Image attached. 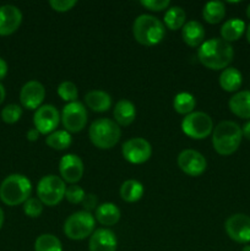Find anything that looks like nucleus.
<instances>
[{
  "instance_id": "44",
  "label": "nucleus",
  "mask_w": 250,
  "mask_h": 251,
  "mask_svg": "<svg viewBox=\"0 0 250 251\" xmlns=\"http://www.w3.org/2000/svg\"><path fill=\"white\" fill-rule=\"evenodd\" d=\"M247 16H248V19L250 20V4L248 5V7H247Z\"/></svg>"
},
{
  "instance_id": "29",
  "label": "nucleus",
  "mask_w": 250,
  "mask_h": 251,
  "mask_svg": "<svg viewBox=\"0 0 250 251\" xmlns=\"http://www.w3.org/2000/svg\"><path fill=\"white\" fill-rule=\"evenodd\" d=\"M47 145L54 150H66L70 147L73 139H71L70 132L66 130H56L47 136Z\"/></svg>"
},
{
  "instance_id": "30",
  "label": "nucleus",
  "mask_w": 250,
  "mask_h": 251,
  "mask_svg": "<svg viewBox=\"0 0 250 251\" xmlns=\"http://www.w3.org/2000/svg\"><path fill=\"white\" fill-rule=\"evenodd\" d=\"M34 251H63V247L55 235L42 234L36 239Z\"/></svg>"
},
{
  "instance_id": "35",
  "label": "nucleus",
  "mask_w": 250,
  "mask_h": 251,
  "mask_svg": "<svg viewBox=\"0 0 250 251\" xmlns=\"http://www.w3.org/2000/svg\"><path fill=\"white\" fill-rule=\"evenodd\" d=\"M141 5L150 11H162L168 9L171 1L169 0H141Z\"/></svg>"
},
{
  "instance_id": "22",
  "label": "nucleus",
  "mask_w": 250,
  "mask_h": 251,
  "mask_svg": "<svg viewBox=\"0 0 250 251\" xmlns=\"http://www.w3.org/2000/svg\"><path fill=\"white\" fill-rule=\"evenodd\" d=\"M96 220L102 226H114L120 220V210L112 202H105L96 208Z\"/></svg>"
},
{
  "instance_id": "15",
  "label": "nucleus",
  "mask_w": 250,
  "mask_h": 251,
  "mask_svg": "<svg viewBox=\"0 0 250 251\" xmlns=\"http://www.w3.org/2000/svg\"><path fill=\"white\" fill-rule=\"evenodd\" d=\"M59 172L64 181L74 185L80 181L83 176L82 159L76 154H65L59 163Z\"/></svg>"
},
{
  "instance_id": "43",
  "label": "nucleus",
  "mask_w": 250,
  "mask_h": 251,
  "mask_svg": "<svg viewBox=\"0 0 250 251\" xmlns=\"http://www.w3.org/2000/svg\"><path fill=\"white\" fill-rule=\"evenodd\" d=\"M247 39H248V42L250 43V25L248 26V29H247Z\"/></svg>"
},
{
  "instance_id": "6",
  "label": "nucleus",
  "mask_w": 250,
  "mask_h": 251,
  "mask_svg": "<svg viewBox=\"0 0 250 251\" xmlns=\"http://www.w3.org/2000/svg\"><path fill=\"white\" fill-rule=\"evenodd\" d=\"M95 232V217L91 212L78 211L69 216L64 223V233L73 240H82Z\"/></svg>"
},
{
  "instance_id": "40",
  "label": "nucleus",
  "mask_w": 250,
  "mask_h": 251,
  "mask_svg": "<svg viewBox=\"0 0 250 251\" xmlns=\"http://www.w3.org/2000/svg\"><path fill=\"white\" fill-rule=\"evenodd\" d=\"M242 132H243V136L247 137L248 140H250V120L244 125V126H243Z\"/></svg>"
},
{
  "instance_id": "31",
  "label": "nucleus",
  "mask_w": 250,
  "mask_h": 251,
  "mask_svg": "<svg viewBox=\"0 0 250 251\" xmlns=\"http://www.w3.org/2000/svg\"><path fill=\"white\" fill-rule=\"evenodd\" d=\"M58 95L60 96L61 100H66V102H76V98H77L78 92L77 87H76L75 83H73L71 81H64L59 85L58 87Z\"/></svg>"
},
{
  "instance_id": "25",
  "label": "nucleus",
  "mask_w": 250,
  "mask_h": 251,
  "mask_svg": "<svg viewBox=\"0 0 250 251\" xmlns=\"http://www.w3.org/2000/svg\"><path fill=\"white\" fill-rule=\"evenodd\" d=\"M144 195V186L140 181L130 179L124 181L120 188V196L126 202H136Z\"/></svg>"
},
{
  "instance_id": "12",
  "label": "nucleus",
  "mask_w": 250,
  "mask_h": 251,
  "mask_svg": "<svg viewBox=\"0 0 250 251\" xmlns=\"http://www.w3.org/2000/svg\"><path fill=\"white\" fill-rule=\"evenodd\" d=\"M228 237L239 244L250 243V217L244 213L230 216L225 223Z\"/></svg>"
},
{
  "instance_id": "41",
  "label": "nucleus",
  "mask_w": 250,
  "mask_h": 251,
  "mask_svg": "<svg viewBox=\"0 0 250 251\" xmlns=\"http://www.w3.org/2000/svg\"><path fill=\"white\" fill-rule=\"evenodd\" d=\"M5 96H6V92H5V88H4V86H2L1 83H0V104H1V103L4 102V100H5Z\"/></svg>"
},
{
  "instance_id": "10",
  "label": "nucleus",
  "mask_w": 250,
  "mask_h": 251,
  "mask_svg": "<svg viewBox=\"0 0 250 251\" xmlns=\"http://www.w3.org/2000/svg\"><path fill=\"white\" fill-rule=\"evenodd\" d=\"M123 157L132 164H142L150 159L152 147L147 140L142 137H134L123 144Z\"/></svg>"
},
{
  "instance_id": "26",
  "label": "nucleus",
  "mask_w": 250,
  "mask_h": 251,
  "mask_svg": "<svg viewBox=\"0 0 250 251\" xmlns=\"http://www.w3.org/2000/svg\"><path fill=\"white\" fill-rule=\"evenodd\" d=\"M202 16L208 24H220L225 16V6L222 1H208L203 6Z\"/></svg>"
},
{
  "instance_id": "3",
  "label": "nucleus",
  "mask_w": 250,
  "mask_h": 251,
  "mask_svg": "<svg viewBox=\"0 0 250 251\" xmlns=\"http://www.w3.org/2000/svg\"><path fill=\"white\" fill-rule=\"evenodd\" d=\"M32 191L31 181L22 174H11L2 180L0 185V200L7 206L25 203Z\"/></svg>"
},
{
  "instance_id": "20",
  "label": "nucleus",
  "mask_w": 250,
  "mask_h": 251,
  "mask_svg": "<svg viewBox=\"0 0 250 251\" xmlns=\"http://www.w3.org/2000/svg\"><path fill=\"white\" fill-rule=\"evenodd\" d=\"M114 122L122 126H127L131 124L136 118V108L130 100H122L115 104L114 108Z\"/></svg>"
},
{
  "instance_id": "2",
  "label": "nucleus",
  "mask_w": 250,
  "mask_h": 251,
  "mask_svg": "<svg viewBox=\"0 0 250 251\" xmlns=\"http://www.w3.org/2000/svg\"><path fill=\"white\" fill-rule=\"evenodd\" d=\"M242 139V127L237 123L225 120L221 122L213 130L212 145L217 153L222 156H229L237 151Z\"/></svg>"
},
{
  "instance_id": "13",
  "label": "nucleus",
  "mask_w": 250,
  "mask_h": 251,
  "mask_svg": "<svg viewBox=\"0 0 250 251\" xmlns=\"http://www.w3.org/2000/svg\"><path fill=\"white\" fill-rule=\"evenodd\" d=\"M178 166L181 172L190 176H199L206 171V158L195 150H184L178 156Z\"/></svg>"
},
{
  "instance_id": "14",
  "label": "nucleus",
  "mask_w": 250,
  "mask_h": 251,
  "mask_svg": "<svg viewBox=\"0 0 250 251\" xmlns=\"http://www.w3.org/2000/svg\"><path fill=\"white\" fill-rule=\"evenodd\" d=\"M46 97V88L38 81H28L25 83L20 92V102L29 110L38 109Z\"/></svg>"
},
{
  "instance_id": "33",
  "label": "nucleus",
  "mask_w": 250,
  "mask_h": 251,
  "mask_svg": "<svg viewBox=\"0 0 250 251\" xmlns=\"http://www.w3.org/2000/svg\"><path fill=\"white\" fill-rule=\"evenodd\" d=\"M24 212L26 216L31 218H37L43 212V203L41 202L39 199L29 198L26 202L24 203Z\"/></svg>"
},
{
  "instance_id": "16",
  "label": "nucleus",
  "mask_w": 250,
  "mask_h": 251,
  "mask_svg": "<svg viewBox=\"0 0 250 251\" xmlns=\"http://www.w3.org/2000/svg\"><path fill=\"white\" fill-rule=\"evenodd\" d=\"M22 22V14L14 5L0 6V36H9L17 31Z\"/></svg>"
},
{
  "instance_id": "32",
  "label": "nucleus",
  "mask_w": 250,
  "mask_h": 251,
  "mask_svg": "<svg viewBox=\"0 0 250 251\" xmlns=\"http://www.w3.org/2000/svg\"><path fill=\"white\" fill-rule=\"evenodd\" d=\"M22 115V108L17 104H7L1 110V119L6 124H15Z\"/></svg>"
},
{
  "instance_id": "9",
  "label": "nucleus",
  "mask_w": 250,
  "mask_h": 251,
  "mask_svg": "<svg viewBox=\"0 0 250 251\" xmlns=\"http://www.w3.org/2000/svg\"><path fill=\"white\" fill-rule=\"evenodd\" d=\"M61 123L68 132H80L87 123V110L80 102H71L63 108Z\"/></svg>"
},
{
  "instance_id": "37",
  "label": "nucleus",
  "mask_w": 250,
  "mask_h": 251,
  "mask_svg": "<svg viewBox=\"0 0 250 251\" xmlns=\"http://www.w3.org/2000/svg\"><path fill=\"white\" fill-rule=\"evenodd\" d=\"M82 207L85 208L86 212H90L91 210H96L98 207V199L97 196L93 194H86L83 198L82 202H81Z\"/></svg>"
},
{
  "instance_id": "19",
  "label": "nucleus",
  "mask_w": 250,
  "mask_h": 251,
  "mask_svg": "<svg viewBox=\"0 0 250 251\" xmlns=\"http://www.w3.org/2000/svg\"><path fill=\"white\" fill-rule=\"evenodd\" d=\"M229 109L242 119H250V91H240L229 100Z\"/></svg>"
},
{
  "instance_id": "11",
  "label": "nucleus",
  "mask_w": 250,
  "mask_h": 251,
  "mask_svg": "<svg viewBox=\"0 0 250 251\" xmlns=\"http://www.w3.org/2000/svg\"><path fill=\"white\" fill-rule=\"evenodd\" d=\"M61 117L58 109L51 104L41 105L33 115L34 129L42 135H49L58 127Z\"/></svg>"
},
{
  "instance_id": "24",
  "label": "nucleus",
  "mask_w": 250,
  "mask_h": 251,
  "mask_svg": "<svg viewBox=\"0 0 250 251\" xmlns=\"http://www.w3.org/2000/svg\"><path fill=\"white\" fill-rule=\"evenodd\" d=\"M243 82L242 74L235 68H227L221 73L220 75V86L222 90L227 92H235L240 88Z\"/></svg>"
},
{
  "instance_id": "28",
  "label": "nucleus",
  "mask_w": 250,
  "mask_h": 251,
  "mask_svg": "<svg viewBox=\"0 0 250 251\" xmlns=\"http://www.w3.org/2000/svg\"><path fill=\"white\" fill-rule=\"evenodd\" d=\"M195 105V97L188 92H180L174 97L173 107L174 110H175L176 113H179V114L189 115L190 113H193Z\"/></svg>"
},
{
  "instance_id": "1",
  "label": "nucleus",
  "mask_w": 250,
  "mask_h": 251,
  "mask_svg": "<svg viewBox=\"0 0 250 251\" xmlns=\"http://www.w3.org/2000/svg\"><path fill=\"white\" fill-rule=\"evenodd\" d=\"M234 50L230 43L222 38H212L203 42L198 50V59L210 70L227 69L232 63Z\"/></svg>"
},
{
  "instance_id": "38",
  "label": "nucleus",
  "mask_w": 250,
  "mask_h": 251,
  "mask_svg": "<svg viewBox=\"0 0 250 251\" xmlns=\"http://www.w3.org/2000/svg\"><path fill=\"white\" fill-rule=\"evenodd\" d=\"M39 131L37 129H34V127H32V129H29L28 131H27V140H29V141H37L39 137Z\"/></svg>"
},
{
  "instance_id": "21",
  "label": "nucleus",
  "mask_w": 250,
  "mask_h": 251,
  "mask_svg": "<svg viewBox=\"0 0 250 251\" xmlns=\"http://www.w3.org/2000/svg\"><path fill=\"white\" fill-rule=\"evenodd\" d=\"M85 102L93 112L102 113L112 107V98L104 91H91L85 96Z\"/></svg>"
},
{
  "instance_id": "34",
  "label": "nucleus",
  "mask_w": 250,
  "mask_h": 251,
  "mask_svg": "<svg viewBox=\"0 0 250 251\" xmlns=\"http://www.w3.org/2000/svg\"><path fill=\"white\" fill-rule=\"evenodd\" d=\"M85 195L86 194L85 191H83V189L81 188V186L75 185V184L66 188V191H65L66 200H68L70 203H74V205L82 202Z\"/></svg>"
},
{
  "instance_id": "4",
  "label": "nucleus",
  "mask_w": 250,
  "mask_h": 251,
  "mask_svg": "<svg viewBox=\"0 0 250 251\" xmlns=\"http://www.w3.org/2000/svg\"><path fill=\"white\" fill-rule=\"evenodd\" d=\"M135 39L142 46L152 47L163 39L166 31L164 25L152 15H140L132 25Z\"/></svg>"
},
{
  "instance_id": "39",
  "label": "nucleus",
  "mask_w": 250,
  "mask_h": 251,
  "mask_svg": "<svg viewBox=\"0 0 250 251\" xmlns=\"http://www.w3.org/2000/svg\"><path fill=\"white\" fill-rule=\"evenodd\" d=\"M7 74V64L6 61L4 60L2 58H0V80H2V78L6 76Z\"/></svg>"
},
{
  "instance_id": "23",
  "label": "nucleus",
  "mask_w": 250,
  "mask_h": 251,
  "mask_svg": "<svg viewBox=\"0 0 250 251\" xmlns=\"http://www.w3.org/2000/svg\"><path fill=\"white\" fill-rule=\"evenodd\" d=\"M245 32V22L240 19H230L223 24L221 27V36L223 41L235 42L243 36Z\"/></svg>"
},
{
  "instance_id": "18",
  "label": "nucleus",
  "mask_w": 250,
  "mask_h": 251,
  "mask_svg": "<svg viewBox=\"0 0 250 251\" xmlns=\"http://www.w3.org/2000/svg\"><path fill=\"white\" fill-rule=\"evenodd\" d=\"M181 37L189 47H200L205 38V28L199 21L185 22L181 29Z\"/></svg>"
},
{
  "instance_id": "5",
  "label": "nucleus",
  "mask_w": 250,
  "mask_h": 251,
  "mask_svg": "<svg viewBox=\"0 0 250 251\" xmlns=\"http://www.w3.org/2000/svg\"><path fill=\"white\" fill-rule=\"evenodd\" d=\"M88 136L96 147L100 150H109L118 144L122 136V130L114 120L100 118L91 124Z\"/></svg>"
},
{
  "instance_id": "45",
  "label": "nucleus",
  "mask_w": 250,
  "mask_h": 251,
  "mask_svg": "<svg viewBox=\"0 0 250 251\" xmlns=\"http://www.w3.org/2000/svg\"><path fill=\"white\" fill-rule=\"evenodd\" d=\"M242 251H250V245H245V247L243 248Z\"/></svg>"
},
{
  "instance_id": "7",
  "label": "nucleus",
  "mask_w": 250,
  "mask_h": 251,
  "mask_svg": "<svg viewBox=\"0 0 250 251\" xmlns=\"http://www.w3.org/2000/svg\"><path fill=\"white\" fill-rule=\"evenodd\" d=\"M65 181L59 176H46L38 181L37 195L41 202L47 206H55L65 198Z\"/></svg>"
},
{
  "instance_id": "17",
  "label": "nucleus",
  "mask_w": 250,
  "mask_h": 251,
  "mask_svg": "<svg viewBox=\"0 0 250 251\" xmlns=\"http://www.w3.org/2000/svg\"><path fill=\"white\" fill-rule=\"evenodd\" d=\"M117 244V237L112 230L100 228L91 235L88 248L90 251H115Z\"/></svg>"
},
{
  "instance_id": "36",
  "label": "nucleus",
  "mask_w": 250,
  "mask_h": 251,
  "mask_svg": "<svg viewBox=\"0 0 250 251\" xmlns=\"http://www.w3.org/2000/svg\"><path fill=\"white\" fill-rule=\"evenodd\" d=\"M49 5L58 12H66L76 5V0H50Z\"/></svg>"
},
{
  "instance_id": "42",
  "label": "nucleus",
  "mask_w": 250,
  "mask_h": 251,
  "mask_svg": "<svg viewBox=\"0 0 250 251\" xmlns=\"http://www.w3.org/2000/svg\"><path fill=\"white\" fill-rule=\"evenodd\" d=\"M2 223H4V211L0 207V229H1L2 227Z\"/></svg>"
},
{
  "instance_id": "27",
  "label": "nucleus",
  "mask_w": 250,
  "mask_h": 251,
  "mask_svg": "<svg viewBox=\"0 0 250 251\" xmlns=\"http://www.w3.org/2000/svg\"><path fill=\"white\" fill-rule=\"evenodd\" d=\"M185 11L180 6H172L164 14V25L172 31H175L185 25Z\"/></svg>"
},
{
  "instance_id": "8",
  "label": "nucleus",
  "mask_w": 250,
  "mask_h": 251,
  "mask_svg": "<svg viewBox=\"0 0 250 251\" xmlns=\"http://www.w3.org/2000/svg\"><path fill=\"white\" fill-rule=\"evenodd\" d=\"M181 130L186 136L194 140H202L210 136L213 131V122L208 114L203 112H193L181 122Z\"/></svg>"
}]
</instances>
